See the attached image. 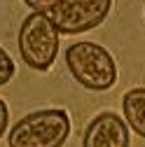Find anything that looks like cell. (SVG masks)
I'll use <instances>...</instances> for the list:
<instances>
[{
    "label": "cell",
    "instance_id": "6da1fadb",
    "mask_svg": "<svg viewBox=\"0 0 145 147\" xmlns=\"http://www.w3.org/2000/svg\"><path fill=\"white\" fill-rule=\"evenodd\" d=\"M70 136V115L61 107H42L21 117L12 128L9 147H63Z\"/></svg>",
    "mask_w": 145,
    "mask_h": 147
},
{
    "label": "cell",
    "instance_id": "7a4b0ae2",
    "mask_svg": "<svg viewBox=\"0 0 145 147\" xmlns=\"http://www.w3.org/2000/svg\"><path fill=\"white\" fill-rule=\"evenodd\" d=\"M66 65L72 80L89 91H108L117 82V63L98 42H72L66 49Z\"/></svg>",
    "mask_w": 145,
    "mask_h": 147
},
{
    "label": "cell",
    "instance_id": "3957f363",
    "mask_svg": "<svg viewBox=\"0 0 145 147\" xmlns=\"http://www.w3.org/2000/svg\"><path fill=\"white\" fill-rule=\"evenodd\" d=\"M61 33L47 12H30L19 28V54L28 68L45 72L54 65L59 54Z\"/></svg>",
    "mask_w": 145,
    "mask_h": 147
},
{
    "label": "cell",
    "instance_id": "277c9868",
    "mask_svg": "<svg viewBox=\"0 0 145 147\" xmlns=\"http://www.w3.org/2000/svg\"><path fill=\"white\" fill-rule=\"evenodd\" d=\"M112 9V0H63L49 12L61 35H80L101 26Z\"/></svg>",
    "mask_w": 145,
    "mask_h": 147
},
{
    "label": "cell",
    "instance_id": "5b68a950",
    "mask_svg": "<svg viewBox=\"0 0 145 147\" xmlns=\"http://www.w3.org/2000/svg\"><path fill=\"white\" fill-rule=\"evenodd\" d=\"M129 124L115 112H101L87 124L82 147H129Z\"/></svg>",
    "mask_w": 145,
    "mask_h": 147
},
{
    "label": "cell",
    "instance_id": "8992f818",
    "mask_svg": "<svg viewBox=\"0 0 145 147\" xmlns=\"http://www.w3.org/2000/svg\"><path fill=\"white\" fill-rule=\"evenodd\" d=\"M124 119L131 131H136L140 138H145V86H136L126 91L122 98Z\"/></svg>",
    "mask_w": 145,
    "mask_h": 147
},
{
    "label": "cell",
    "instance_id": "52a82bcc",
    "mask_svg": "<svg viewBox=\"0 0 145 147\" xmlns=\"http://www.w3.org/2000/svg\"><path fill=\"white\" fill-rule=\"evenodd\" d=\"M16 75V65H14V59L0 47V86H5L12 77Z\"/></svg>",
    "mask_w": 145,
    "mask_h": 147
},
{
    "label": "cell",
    "instance_id": "ba28073f",
    "mask_svg": "<svg viewBox=\"0 0 145 147\" xmlns=\"http://www.w3.org/2000/svg\"><path fill=\"white\" fill-rule=\"evenodd\" d=\"M24 3H26L33 12H47V14H49L59 3H63V0H24Z\"/></svg>",
    "mask_w": 145,
    "mask_h": 147
},
{
    "label": "cell",
    "instance_id": "9c48e42d",
    "mask_svg": "<svg viewBox=\"0 0 145 147\" xmlns=\"http://www.w3.org/2000/svg\"><path fill=\"white\" fill-rule=\"evenodd\" d=\"M7 124H9V110H7V103L0 98V138L5 136L7 131Z\"/></svg>",
    "mask_w": 145,
    "mask_h": 147
}]
</instances>
